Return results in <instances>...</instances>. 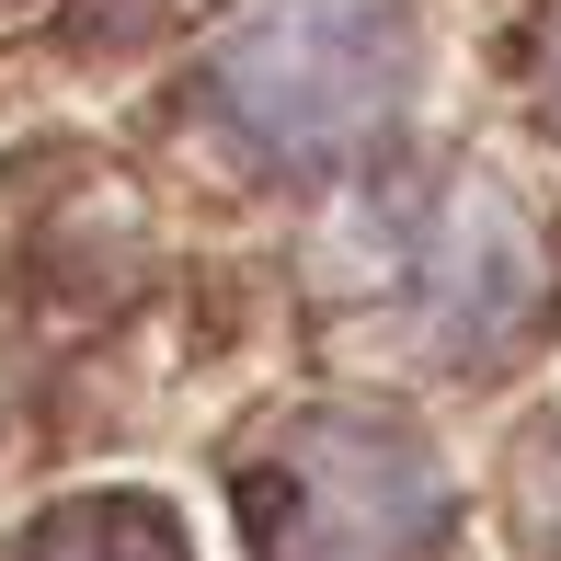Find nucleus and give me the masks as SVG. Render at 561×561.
<instances>
[{"label": "nucleus", "instance_id": "nucleus-7", "mask_svg": "<svg viewBox=\"0 0 561 561\" xmlns=\"http://www.w3.org/2000/svg\"><path fill=\"white\" fill-rule=\"evenodd\" d=\"M539 92H550V126H561V23H550V46H539Z\"/></svg>", "mask_w": 561, "mask_h": 561}, {"label": "nucleus", "instance_id": "nucleus-3", "mask_svg": "<svg viewBox=\"0 0 561 561\" xmlns=\"http://www.w3.org/2000/svg\"><path fill=\"white\" fill-rule=\"evenodd\" d=\"M413 310H424V344L458 355V367H493L539 333L550 310V252L539 229L516 218V195L493 172H458L447 207L424 218V252H413Z\"/></svg>", "mask_w": 561, "mask_h": 561}, {"label": "nucleus", "instance_id": "nucleus-2", "mask_svg": "<svg viewBox=\"0 0 561 561\" xmlns=\"http://www.w3.org/2000/svg\"><path fill=\"white\" fill-rule=\"evenodd\" d=\"M241 527L252 561H436L447 470L413 424L298 413L264 458H241Z\"/></svg>", "mask_w": 561, "mask_h": 561}, {"label": "nucleus", "instance_id": "nucleus-4", "mask_svg": "<svg viewBox=\"0 0 561 561\" xmlns=\"http://www.w3.org/2000/svg\"><path fill=\"white\" fill-rule=\"evenodd\" d=\"M35 561H184V550H172V527L149 504H81V516L46 527Z\"/></svg>", "mask_w": 561, "mask_h": 561}, {"label": "nucleus", "instance_id": "nucleus-1", "mask_svg": "<svg viewBox=\"0 0 561 561\" xmlns=\"http://www.w3.org/2000/svg\"><path fill=\"white\" fill-rule=\"evenodd\" d=\"M413 81V0H241L207 46V115L275 172H321L390 138Z\"/></svg>", "mask_w": 561, "mask_h": 561}, {"label": "nucleus", "instance_id": "nucleus-5", "mask_svg": "<svg viewBox=\"0 0 561 561\" xmlns=\"http://www.w3.org/2000/svg\"><path fill=\"white\" fill-rule=\"evenodd\" d=\"M516 516H527V550L561 561V424H539V447H527V470H516Z\"/></svg>", "mask_w": 561, "mask_h": 561}, {"label": "nucleus", "instance_id": "nucleus-6", "mask_svg": "<svg viewBox=\"0 0 561 561\" xmlns=\"http://www.w3.org/2000/svg\"><path fill=\"white\" fill-rule=\"evenodd\" d=\"M161 23H172V0H81L69 35L81 46H138V35H161Z\"/></svg>", "mask_w": 561, "mask_h": 561}]
</instances>
